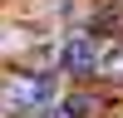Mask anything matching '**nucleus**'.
I'll use <instances>...</instances> for the list:
<instances>
[{
  "label": "nucleus",
  "instance_id": "obj_1",
  "mask_svg": "<svg viewBox=\"0 0 123 118\" xmlns=\"http://www.w3.org/2000/svg\"><path fill=\"white\" fill-rule=\"evenodd\" d=\"M59 98V79L54 74H10L5 84H0V103L10 108V113H39V108H54Z\"/></svg>",
  "mask_w": 123,
  "mask_h": 118
},
{
  "label": "nucleus",
  "instance_id": "obj_4",
  "mask_svg": "<svg viewBox=\"0 0 123 118\" xmlns=\"http://www.w3.org/2000/svg\"><path fill=\"white\" fill-rule=\"evenodd\" d=\"M30 118H69L64 108H39V113H30Z\"/></svg>",
  "mask_w": 123,
  "mask_h": 118
},
{
  "label": "nucleus",
  "instance_id": "obj_2",
  "mask_svg": "<svg viewBox=\"0 0 123 118\" xmlns=\"http://www.w3.org/2000/svg\"><path fill=\"white\" fill-rule=\"evenodd\" d=\"M54 64L64 69V74H89V69H98V64H104V49H98L89 35H69L64 44H59Z\"/></svg>",
  "mask_w": 123,
  "mask_h": 118
},
{
  "label": "nucleus",
  "instance_id": "obj_3",
  "mask_svg": "<svg viewBox=\"0 0 123 118\" xmlns=\"http://www.w3.org/2000/svg\"><path fill=\"white\" fill-rule=\"evenodd\" d=\"M104 69H123V44H113V49H104Z\"/></svg>",
  "mask_w": 123,
  "mask_h": 118
}]
</instances>
